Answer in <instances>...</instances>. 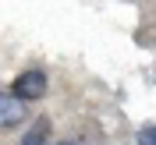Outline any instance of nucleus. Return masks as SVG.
Returning a JSON list of instances; mask_svg holds the SVG:
<instances>
[{"label": "nucleus", "mask_w": 156, "mask_h": 145, "mask_svg": "<svg viewBox=\"0 0 156 145\" xmlns=\"http://www.w3.org/2000/svg\"><path fill=\"white\" fill-rule=\"evenodd\" d=\"M60 145H75V142H60Z\"/></svg>", "instance_id": "39448f33"}, {"label": "nucleus", "mask_w": 156, "mask_h": 145, "mask_svg": "<svg viewBox=\"0 0 156 145\" xmlns=\"http://www.w3.org/2000/svg\"><path fill=\"white\" fill-rule=\"evenodd\" d=\"M25 120V106H21V99H14L11 92H0V127L7 131V127H18Z\"/></svg>", "instance_id": "f03ea898"}, {"label": "nucleus", "mask_w": 156, "mask_h": 145, "mask_svg": "<svg viewBox=\"0 0 156 145\" xmlns=\"http://www.w3.org/2000/svg\"><path fill=\"white\" fill-rule=\"evenodd\" d=\"M50 117H36V120H32V127L29 131H25V135H21V145H43L50 138Z\"/></svg>", "instance_id": "7ed1b4c3"}, {"label": "nucleus", "mask_w": 156, "mask_h": 145, "mask_svg": "<svg viewBox=\"0 0 156 145\" xmlns=\"http://www.w3.org/2000/svg\"><path fill=\"white\" fill-rule=\"evenodd\" d=\"M135 142L138 145H156V127H142V131L135 135Z\"/></svg>", "instance_id": "20e7f679"}, {"label": "nucleus", "mask_w": 156, "mask_h": 145, "mask_svg": "<svg viewBox=\"0 0 156 145\" xmlns=\"http://www.w3.org/2000/svg\"><path fill=\"white\" fill-rule=\"evenodd\" d=\"M46 92V74L43 71H21L14 78V85H11V96L21 99V103H32V99H43Z\"/></svg>", "instance_id": "f257e3e1"}]
</instances>
